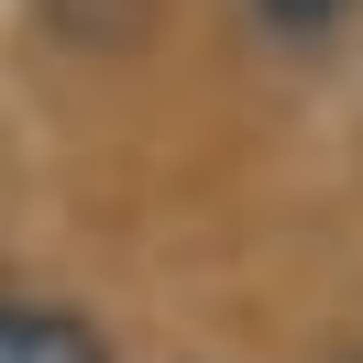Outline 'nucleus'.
I'll use <instances>...</instances> for the list:
<instances>
[{"label": "nucleus", "instance_id": "obj_1", "mask_svg": "<svg viewBox=\"0 0 363 363\" xmlns=\"http://www.w3.org/2000/svg\"><path fill=\"white\" fill-rule=\"evenodd\" d=\"M0 363H111V341L55 297H0Z\"/></svg>", "mask_w": 363, "mask_h": 363}, {"label": "nucleus", "instance_id": "obj_2", "mask_svg": "<svg viewBox=\"0 0 363 363\" xmlns=\"http://www.w3.org/2000/svg\"><path fill=\"white\" fill-rule=\"evenodd\" d=\"M341 11H352V0H253V23H264V33H286V45H319Z\"/></svg>", "mask_w": 363, "mask_h": 363}]
</instances>
